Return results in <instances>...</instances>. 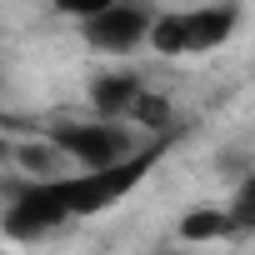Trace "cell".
Instances as JSON below:
<instances>
[{
	"label": "cell",
	"mask_w": 255,
	"mask_h": 255,
	"mask_svg": "<svg viewBox=\"0 0 255 255\" xmlns=\"http://www.w3.org/2000/svg\"><path fill=\"white\" fill-rule=\"evenodd\" d=\"M125 120H130L140 135H165V130H175V110H170V100H165L160 90H150V85H145V90L130 100Z\"/></svg>",
	"instance_id": "9"
},
{
	"label": "cell",
	"mask_w": 255,
	"mask_h": 255,
	"mask_svg": "<svg viewBox=\"0 0 255 255\" xmlns=\"http://www.w3.org/2000/svg\"><path fill=\"white\" fill-rule=\"evenodd\" d=\"M10 165H15V175H60V170H70L65 155L50 145V135H15L10 140Z\"/></svg>",
	"instance_id": "8"
},
{
	"label": "cell",
	"mask_w": 255,
	"mask_h": 255,
	"mask_svg": "<svg viewBox=\"0 0 255 255\" xmlns=\"http://www.w3.org/2000/svg\"><path fill=\"white\" fill-rule=\"evenodd\" d=\"M185 20V55H210L220 45H230V35L245 20V0H205L195 10H180Z\"/></svg>",
	"instance_id": "5"
},
{
	"label": "cell",
	"mask_w": 255,
	"mask_h": 255,
	"mask_svg": "<svg viewBox=\"0 0 255 255\" xmlns=\"http://www.w3.org/2000/svg\"><path fill=\"white\" fill-rule=\"evenodd\" d=\"M175 145V130L165 135H150L145 145H135L130 155H120L110 165H95V170H60V175H45L55 205L65 210V220H90V215H105L115 210L125 195H135L145 185V175L165 160V150Z\"/></svg>",
	"instance_id": "1"
},
{
	"label": "cell",
	"mask_w": 255,
	"mask_h": 255,
	"mask_svg": "<svg viewBox=\"0 0 255 255\" xmlns=\"http://www.w3.org/2000/svg\"><path fill=\"white\" fill-rule=\"evenodd\" d=\"M50 5H55L60 15H70V20H80V15H90V10H100V5H110V0H50Z\"/></svg>",
	"instance_id": "12"
},
{
	"label": "cell",
	"mask_w": 255,
	"mask_h": 255,
	"mask_svg": "<svg viewBox=\"0 0 255 255\" xmlns=\"http://www.w3.org/2000/svg\"><path fill=\"white\" fill-rule=\"evenodd\" d=\"M50 145L65 155L70 170H95L110 165L120 155H130L135 145H145L150 135H140L130 120H110V115H75V120H50L45 125Z\"/></svg>",
	"instance_id": "2"
},
{
	"label": "cell",
	"mask_w": 255,
	"mask_h": 255,
	"mask_svg": "<svg viewBox=\"0 0 255 255\" xmlns=\"http://www.w3.org/2000/svg\"><path fill=\"white\" fill-rule=\"evenodd\" d=\"M225 210H230V220H235L240 240H245V235H255V175H250V170L240 175V185H235V195L225 200Z\"/></svg>",
	"instance_id": "11"
},
{
	"label": "cell",
	"mask_w": 255,
	"mask_h": 255,
	"mask_svg": "<svg viewBox=\"0 0 255 255\" xmlns=\"http://www.w3.org/2000/svg\"><path fill=\"white\" fill-rule=\"evenodd\" d=\"M145 45L160 60H180L185 55V20H180V10H155L150 30H145Z\"/></svg>",
	"instance_id": "10"
},
{
	"label": "cell",
	"mask_w": 255,
	"mask_h": 255,
	"mask_svg": "<svg viewBox=\"0 0 255 255\" xmlns=\"http://www.w3.org/2000/svg\"><path fill=\"white\" fill-rule=\"evenodd\" d=\"M145 90V80L135 75V70H100L95 80H90V115H110V120H125V110H130V100Z\"/></svg>",
	"instance_id": "7"
},
{
	"label": "cell",
	"mask_w": 255,
	"mask_h": 255,
	"mask_svg": "<svg viewBox=\"0 0 255 255\" xmlns=\"http://www.w3.org/2000/svg\"><path fill=\"white\" fill-rule=\"evenodd\" d=\"M150 5L145 0H110V5L80 15V40L95 50V55H130L145 45V30H150Z\"/></svg>",
	"instance_id": "4"
},
{
	"label": "cell",
	"mask_w": 255,
	"mask_h": 255,
	"mask_svg": "<svg viewBox=\"0 0 255 255\" xmlns=\"http://www.w3.org/2000/svg\"><path fill=\"white\" fill-rule=\"evenodd\" d=\"M175 240L180 245H230V240H240V230L225 205H190L175 220Z\"/></svg>",
	"instance_id": "6"
},
{
	"label": "cell",
	"mask_w": 255,
	"mask_h": 255,
	"mask_svg": "<svg viewBox=\"0 0 255 255\" xmlns=\"http://www.w3.org/2000/svg\"><path fill=\"white\" fill-rule=\"evenodd\" d=\"M65 220V210L55 205L45 175H20L10 190H5V205H0V235L10 245H40L45 235H55Z\"/></svg>",
	"instance_id": "3"
},
{
	"label": "cell",
	"mask_w": 255,
	"mask_h": 255,
	"mask_svg": "<svg viewBox=\"0 0 255 255\" xmlns=\"http://www.w3.org/2000/svg\"><path fill=\"white\" fill-rule=\"evenodd\" d=\"M10 165V135H5V125H0V170Z\"/></svg>",
	"instance_id": "13"
}]
</instances>
